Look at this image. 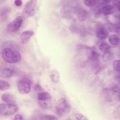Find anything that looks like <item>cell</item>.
Wrapping results in <instances>:
<instances>
[{"label":"cell","mask_w":120,"mask_h":120,"mask_svg":"<svg viewBox=\"0 0 120 120\" xmlns=\"http://www.w3.org/2000/svg\"><path fill=\"white\" fill-rule=\"evenodd\" d=\"M2 53L3 60L8 63L13 64L18 63L20 61L21 59V55L18 52L13 51L8 48L4 49Z\"/></svg>","instance_id":"1"},{"label":"cell","mask_w":120,"mask_h":120,"mask_svg":"<svg viewBox=\"0 0 120 120\" xmlns=\"http://www.w3.org/2000/svg\"><path fill=\"white\" fill-rule=\"evenodd\" d=\"M71 106L68 101L65 98H62L58 101L55 109L56 113L58 116H66L70 112Z\"/></svg>","instance_id":"2"},{"label":"cell","mask_w":120,"mask_h":120,"mask_svg":"<svg viewBox=\"0 0 120 120\" xmlns=\"http://www.w3.org/2000/svg\"><path fill=\"white\" fill-rule=\"evenodd\" d=\"M37 0H31L28 1L25 5L22 11V14L25 17L29 18L34 14Z\"/></svg>","instance_id":"3"},{"label":"cell","mask_w":120,"mask_h":120,"mask_svg":"<svg viewBox=\"0 0 120 120\" xmlns=\"http://www.w3.org/2000/svg\"><path fill=\"white\" fill-rule=\"evenodd\" d=\"M18 109V107L15 105L2 104L0 105V113L4 115H11L15 113Z\"/></svg>","instance_id":"4"},{"label":"cell","mask_w":120,"mask_h":120,"mask_svg":"<svg viewBox=\"0 0 120 120\" xmlns=\"http://www.w3.org/2000/svg\"><path fill=\"white\" fill-rule=\"evenodd\" d=\"M23 22V19L20 16H18L9 23L7 27V30L10 32H15L18 31Z\"/></svg>","instance_id":"5"},{"label":"cell","mask_w":120,"mask_h":120,"mask_svg":"<svg viewBox=\"0 0 120 120\" xmlns=\"http://www.w3.org/2000/svg\"><path fill=\"white\" fill-rule=\"evenodd\" d=\"M30 82L26 80H20L17 83L18 90L21 93L26 94L28 93L31 88Z\"/></svg>","instance_id":"6"},{"label":"cell","mask_w":120,"mask_h":120,"mask_svg":"<svg viewBox=\"0 0 120 120\" xmlns=\"http://www.w3.org/2000/svg\"><path fill=\"white\" fill-rule=\"evenodd\" d=\"M34 34L33 32L31 30H26L22 33L20 37L21 43L24 44L27 42Z\"/></svg>","instance_id":"7"},{"label":"cell","mask_w":120,"mask_h":120,"mask_svg":"<svg viewBox=\"0 0 120 120\" xmlns=\"http://www.w3.org/2000/svg\"><path fill=\"white\" fill-rule=\"evenodd\" d=\"M13 70L6 67H0V75L1 76L4 78H9L12 76L13 74Z\"/></svg>","instance_id":"8"},{"label":"cell","mask_w":120,"mask_h":120,"mask_svg":"<svg viewBox=\"0 0 120 120\" xmlns=\"http://www.w3.org/2000/svg\"><path fill=\"white\" fill-rule=\"evenodd\" d=\"M2 101L7 104H13L15 102V98L11 94L8 93L3 94L1 97Z\"/></svg>","instance_id":"9"},{"label":"cell","mask_w":120,"mask_h":120,"mask_svg":"<svg viewBox=\"0 0 120 120\" xmlns=\"http://www.w3.org/2000/svg\"><path fill=\"white\" fill-rule=\"evenodd\" d=\"M109 35V33L103 27L99 28L97 30V36L100 39H105L108 37Z\"/></svg>","instance_id":"10"},{"label":"cell","mask_w":120,"mask_h":120,"mask_svg":"<svg viewBox=\"0 0 120 120\" xmlns=\"http://www.w3.org/2000/svg\"><path fill=\"white\" fill-rule=\"evenodd\" d=\"M37 98L38 101H43L49 100L51 98V96L48 93L43 92L39 93Z\"/></svg>","instance_id":"11"},{"label":"cell","mask_w":120,"mask_h":120,"mask_svg":"<svg viewBox=\"0 0 120 120\" xmlns=\"http://www.w3.org/2000/svg\"><path fill=\"white\" fill-rule=\"evenodd\" d=\"M51 79L54 83L58 82L59 79V74L58 71L55 70L52 71L51 73Z\"/></svg>","instance_id":"12"},{"label":"cell","mask_w":120,"mask_h":120,"mask_svg":"<svg viewBox=\"0 0 120 120\" xmlns=\"http://www.w3.org/2000/svg\"><path fill=\"white\" fill-rule=\"evenodd\" d=\"M113 10L112 7L110 5H106L102 8V11L105 15H108L112 13Z\"/></svg>","instance_id":"13"},{"label":"cell","mask_w":120,"mask_h":120,"mask_svg":"<svg viewBox=\"0 0 120 120\" xmlns=\"http://www.w3.org/2000/svg\"><path fill=\"white\" fill-rule=\"evenodd\" d=\"M10 84L7 82L2 80H0V90L4 91L8 89L10 87Z\"/></svg>","instance_id":"14"},{"label":"cell","mask_w":120,"mask_h":120,"mask_svg":"<svg viewBox=\"0 0 120 120\" xmlns=\"http://www.w3.org/2000/svg\"><path fill=\"white\" fill-rule=\"evenodd\" d=\"M39 105L41 107L45 109H49L51 107L50 102L48 100L38 101Z\"/></svg>","instance_id":"15"},{"label":"cell","mask_w":120,"mask_h":120,"mask_svg":"<svg viewBox=\"0 0 120 120\" xmlns=\"http://www.w3.org/2000/svg\"><path fill=\"white\" fill-rule=\"evenodd\" d=\"M99 47L100 50L105 53L108 52L110 49V47L109 45L106 43L103 42L101 43Z\"/></svg>","instance_id":"16"},{"label":"cell","mask_w":120,"mask_h":120,"mask_svg":"<svg viewBox=\"0 0 120 120\" xmlns=\"http://www.w3.org/2000/svg\"><path fill=\"white\" fill-rule=\"evenodd\" d=\"M41 120H57V118L54 116L52 115H42L40 116Z\"/></svg>","instance_id":"17"},{"label":"cell","mask_w":120,"mask_h":120,"mask_svg":"<svg viewBox=\"0 0 120 120\" xmlns=\"http://www.w3.org/2000/svg\"><path fill=\"white\" fill-rule=\"evenodd\" d=\"M109 40L111 44L115 45L118 44L119 41V38L116 35H112L109 36Z\"/></svg>","instance_id":"18"},{"label":"cell","mask_w":120,"mask_h":120,"mask_svg":"<svg viewBox=\"0 0 120 120\" xmlns=\"http://www.w3.org/2000/svg\"><path fill=\"white\" fill-rule=\"evenodd\" d=\"M112 66L114 70L118 72L120 71V60L114 61L113 62Z\"/></svg>","instance_id":"19"},{"label":"cell","mask_w":120,"mask_h":120,"mask_svg":"<svg viewBox=\"0 0 120 120\" xmlns=\"http://www.w3.org/2000/svg\"><path fill=\"white\" fill-rule=\"evenodd\" d=\"M112 115L115 118H117L120 116V105L116 107L113 111Z\"/></svg>","instance_id":"20"},{"label":"cell","mask_w":120,"mask_h":120,"mask_svg":"<svg viewBox=\"0 0 120 120\" xmlns=\"http://www.w3.org/2000/svg\"><path fill=\"white\" fill-rule=\"evenodd\" d=\"M96 0H84V3L87 6L92 7L96 4Z\"/></svg>","instance_id":"21"},{"label":"cell","mask_w":120,"mask_h":120,"mask_svg":"<svg viewBox=\"0 0 120 120\" xmlns=\"http://www.w3.org/2000/svg\"><path fill=\"white\" fill-rule=\"evenodd\" d=\"M75 118L76 120H88L84 115L79 113L76 114Z\"/></svg>","instance_id":"22"},{"label":"cell","mask_w":120,"mask_h":120,"mask_svg":"<svg viewBox=\"0 0 120 120\" xmlns=\"http://www.w3.org/2000/svg\"><path fill=\"white\" fill-rule=\"evenodd\" d=\"M13 120H23L22 116L19 114H17L15 116Z\"/></svg>","instance_id":"23"},{"label":"cell","mask_w":120,"mask_h":120,"mask_svg":"<svg viewBox=\"0 0 120 120\" xmlns=\"http://www.w3.org/2000/svg\"><path fill=\"white\" fill-rule=\"evenodd\" d=\"M102 11V9L100 6L97 7L95 9V12L97 14H99Z\"/></svg>","instance_id":"24"},{"label":"cell","mask_w":120,"mask_h":120,"mask_svg":"<svg viewBox=\"0 0 120 120\" xmlns=\"http://www.w3.org/2000/svg\"><path fill=\"white\" fill-rule=\"evenodd\" d=\"M34 90L36 91H40L42 90L41 86L38 84H35L34 87Z\"/></svg>","instance_id":"25"},{"label":"cell","mask_w":120,"mask_h":120,"mask_svg":"<svg viewBox=\"0 0 120 120\" xmlns=\"http://www.w3.org/2000/svg\"><path fill=\"white\" fill-rule=\"evenodd\" d=\"M15 5L17 6H20L22 4V1L21 0H16L14 1Z\"/></svg>","instance_id":"26"},{"label":"cell","mask_w":120,"mask_h":120,"mask_svg":"<svg viewBox=\"0 0 120 120\" xmlns=\"http://www.w3.org/2000/svg\"><path fill=\"white\" fill-rule=\"evenodd\" d=\"M119 87L117 86H114L112 89V90L114 92H117L120 90Z\"/></svg>","instance_id":"27"},{"label":"cell","mask_w":120,"mask_h":120,"mask_svg":"<svg viewBox=\"0 0 120 120\" xmlns=\"http://www.w3.org/2000/svg\"><path fill=\"white\" fill-rule=\"evenodd\" d=\"M115 29L117 32L120 34V24H117L116 26Z\"/></svg>","instance_id":"28"},{"label":"cell","mask_w":120,"mask_h":120,"mask_svg":"<svg viewBox=\"0 0 120 120\" xmlns=\"http://www.w3.org/2000/svg\"><path fill=\"white\" fill-rule=\"evenodd\" d=\"M117 6L118 9L120 11V1H118L117 3Z\"/></svg>","instance_id":"29"},{"label":"cell","mask_w":120,"mask_h":120,"mask_svg":"<svg viewBox=\"0 0 120 120\" xmlns=\"http://www.w3.org/2000/svg\"><path fill=\"white\" fill-rule=\"evenodd\" d=\"M119 74H118V78L120 79V71H119Z\"/></svg>","instance_id":"30"},{"label":"cell","mask_w":120,"mask_h":120,"mask_svg":"<svg viewBox=\"0 0 120 120\" xmlns=\"http://www.w3.org/2000/svg\"><path fill=\"white\" fill-rule=\"evenodd\" d=\"M118 97L119 99L120 100V92H119L118 94Z\"/></svg>","instance_id":"31"},{"label":"cell","mask_w":120,"mask_h":120,"mask_svg":"<svg viewBox=\"0 0 120 120\" xmlns=\"http://www.w3.org/2000/svg\"><path fill=\"white\" fill-rule=\"evenodd\" d=\"M119 19L120 20V16H119Z\"/></svg>","instance_id":"32"}]
</instances>
